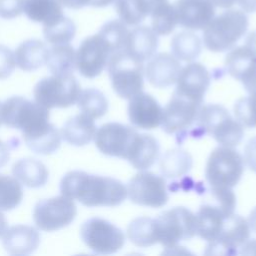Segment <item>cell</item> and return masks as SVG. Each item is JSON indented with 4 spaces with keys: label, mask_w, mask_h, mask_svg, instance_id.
Instances as JSON below:
<instances>
[{
    "label": "cell",
    "mask_w": 256,
    "mask_h": 256,
    "mask_svg": "<svg viewBox=\"0 0 256 256\" xmlns=\"http://www.w3.org/2000/svg\"><path fill=\"white\" fill-rule=\"evenodd\" d=\"M60 192L87 207H114L127 197V188L121 181L81 170L69 171L62 177Z\"/></svg>",
    "instance_id": "cell-1"
},
{
    "label": "cell",
    "mask_w": 256,
    "mask_h": 256,
    "mask_svg": "<svg viewBox=\"0 0 256 256\" xmlns=\"http://www.w3.org/2000/svg\"><path fill=\"white\" fill-rule=\"evenodd\" d=\"M2 124L22 132L24 141L31 139L49 126V109L22 96H12L2 102Z\"/></svg>",
    "instance_id": "cell-2"
},
{
    "label": "cell",
    "mask_w": 256,
    "mask_h": 256,
    "mask_svg": "<svg viewBox=\"0 0 256 256\" xmlns=\"http://www.w3.org/2000/svg\"><path fill=\"white\" fill-rule=\"evenodd\" d=\"M248 25V17L244 11H224L203 29L204 45L212 52L229 50L246 33Z\"/></svg>",
    "instance_id": "cell-3"
},
{
    "label": "cell",
    "mask_w": 256,
    "mask_h": 256,
    "mask_svg": "<svg viewBox=\"0 0 256 256\" xmlns=\"http://www.w3.org/2000/svg\"><path fill=\"white\" fill-rule=\"evenodd\" d=\"M113 90L118 96L130 99L142 92L144 86L143 62L125 49L114 53L107 64Z\"/></svg>",
    "instance_id": "cell-4"
},
{
    "label": "cell",
    "mask_w": 256,
    "mask_h": 256,
    "mask_svg": "<svg viewBox=\"0 0 256 256\" xmlns=\"http://www.w3.org/2000/svg\"><path fill=\"white\" fill-rule=\"evenodd\" d=\"M197 120L200 127L222 146L234 147L243 138L242 124L221 105L209 104L200 107Z\"/></svg>",
    "instance_id": "cell-5"
},
{
    "label": "cell",
    "mask_w": 256,
    "mask_h": 256,
    "mask_svg": "<svg viewBox=\"0 0 256 256\" xmlns=\"http://www.w3.org/2000/svg\"><path fill=\"white\" fill-rule=\"evenodd\" d=\"M81 87L73 74L40 79L33 89L34 99L47 109L67 108L77 103Z\"/></svg>",
    "instance_id": "cell-6"
},
{
    "label": "cell",
    "mask_w": 256,
    "mask_h": 256,
    "mask_svg": "<svg viewBox=\"0 0 256 256\" xmlns=\"http://www.w3.org/2000/svg\"><path fill=\"white\" fill-rule=\"evenodd\" d=\"M244 171V160L233 147L215 148L206 164L205 176L211 188H232L240 180Z\"/></svg>",
    "instance_id": "cell-7"
},
{
    "label": "cell",
    "mask_w": 256,
    "mask_h": 256,
    "mask_svg": "<svg viewBox=\"0 0 256 256\" xmlns=\"http://www.w3.org/2000/svg\"><path fill=\"white\" fill-rule=\"evenodd\" d=\"M158 243L166 248L196 235V215L185 207H174L155 218Z\"/></svg>",
    "instance_id": "cell-8"
},
{
    "label": "cell",
    "mask_w": 256,
    "mask_h": 256,
    "mask_svg": "<svg viewBox=\"0 0 256 256\" xmlns=\"http://www.w3.org/2000/svg\"><path fill=\"white\" fill-rule=\"evenodd\" d=\"M80 236L85 245L96 254H113L125 243L122 230L99 217L86 220L80 228Z\"/></svg>",
    "instance_id": "cell-9"
},
{
    "label": "cell",
    "mask_w": 256,
    "mask_h": 256,
    "mask_svg": "<svg viewBox=\"0 0 256 256\" xmlns=\"http://www.w3.org/2000/svg\"><path fill=\"white\" fill-rule=\"evenodd\" d=\"M76 213L74 201L61 194L38 201L33 209V220L38 229L52 232L70 225Z\"/></svg>",
    "instance_id": "cell-10"
},
{
    "label": "cell",
    "mask_w": 256,
    "mask_h": 256,
    "mask_svg": "<svg viewBox=\"0 0 256 256\" xmlns=\"http://www.w3.org/2000/svg\"><path fill=\"white\" fill-rule=\"evenodd\" d=\"M113 50L99 33L85 38L76 51V68L85 78H95L107 66Z\"/></svg>",
    "instance_id": "cell-11"
},
{
    "label": "cell",
    "mask_w": 256,
    "mask_h": 256,
    "mask_svg": "<svg viewBox=\"0 0 256 256\" xmlns=\"http://www.w3.org/2000/svg\"><path fill=\"white\" fill-rule=\"evenodd\" d=\"M127 188V197L138 205L160 208L168 201L166 182L163 177L152 172L141 171L131 178Z\"/></svg>",
    "instance_id": "cell-12"
},
{
    "label": "cell",
    "mask_w": 256,
    "mask_h": 256,
    "mask_svg": "<svg viewBox=\"0 0 256 256\" xmlns=\"http://www.w3.org/2000/svg\"><path fill=\"white\" fill-rule=\"evenodd\" d=\"M250 235L247 220L240 215L230 213L225 217L221 232L216 240L209 242L205 254L207 255H233Z\"/></svg>",
    "instance_id": "cell-13"
},
{
    "label": "cell",
    "mask_w": 256,
    "mask_h": 256,
    "mask_svg": "<svg viewBox=\"0 0 256 256\" xmlns=\"http://www.w3.org/2000/svg\"><path fill=\"white\" fill-rule=\"evenodd\" d=\"M137 131L127 125L109 122L96 130L94 139L98 150L107 156L125 159Z\"/></svg>",
    "instance_id": "cell-14"
},
{
    "label": "cell",
    "mask_w": 256,
    "mask_h": 256,
    "mask_svg": "<svg viewBox=\"0 0 256 256\" xmlns=\"http://www.w3.org/2000/svg\"><path fill=\"white\" fill-rule=\"evenodd\" d=\"M201 104L173 93L172 98L163 109L161 126L168 133L173 134L188 128L197 120Z\"/></svg>",
    "instance_id": "cell-15"
},
{
    "label": "cell",
    "mask_w": 256,
    "mask_h": 256,
    "mask_svg": "<svg viewBox=\"0 0 256 256\" xmlns=\"http://www.w3.org/2000/svg\"><path fill=\"white\" fill-rule=\"evenodd\" d=\"M210 84L208 70L200 63H189L181 68L176 80L175 94L202 104L204 95Z\"/></svg>",
    "instance_id": "cell-16"
},
{
    "label": "cell",
    "mask_w": 256,
    "mask_h": 256,
    "mask_svg": "<svg viewBox=\"0 0 256 256\" xmlns=\"http://www.w3.org/2000/svg\"><path fill=\"white\" fill-rule=\"evenodd\" d=\"M128 116L135 127L151 130L161 125L163 108L150 94L140 92L129 99Z\"/></svg>",
    "instance_id": "cell-17"
},
{
    "label": "cell",
    "mask_w": 256,
    "mask_h": 256,
    "mask_svg": "<svg viewBox=\"0 0 256 256\" xmlns=\"http://www.w3.org/2000/svg\"><path fill=\"white\" fill-rule=\"evenodd\" d=\"M177 22L190 30H202L215 16L214 5L208 0H176L173 4Z\"/></svg>",
    "instance_id": "cell-18"
},
{
    "label": "cell",
    "mask_w": 256,
    "mask_h": 256,
    "mask_svg": "<svg viewBox=\"0 0 256 256\" xmlns=\"http://www.w3.org/2000/svg\"><path fill=\"white\" fill-rule=\"evenodd\" d=\"M225 65L229 74L240 81L247 92L256 91V55L246 46L232 49L226 56Z\"/></svg>",
    "instance_id": "cell-19"
},
{
    "label": "cell",
    "mask_w": 256,
    "mask_h": 256,
    "mask_svg": "<svg viewBox=\"0 0 256 256\" xmlns=\"http://www.w3.org/2000/svg\"><path fill=\"white\" fill-rule=\"evenodd\" d=\"M180 70L179 60L173 54L159 53L150 58L145 75L154 87L166 88L176 83Z\"/></svg>",
    "instance_id": "cell-20"
},
{
    "label": "cell",
    "mask_w": 256,
    "mask_h": 256,
    "mask_svg": "<svg viewBox=\"0 0 256 256\" xmlns=\"http://www.w3.org/2000/svg\"><path fill=\"white\" fill-rule=\"evenodd\" d=\"M2 244L5 251L10 255L26 256L38 248L40 234L32 226L14 225L6 229Z\"/></svg>",
    "instance_id": "cell-21"
},
{
    "label": "cell",
    "mask_w": 256,
    "mask_h": 256,
    "mask_svg": "<svg viewBox=\"0 0 256 256\" xmlns=\"http://www.w3.org/2000/svg\"><path fill=\"white\" fill-rule=\"evenodd\" d=\"M159 152L158 141L152 135L139 134L137 132L125 160L138 170H146L158 159Z\"/></svg>",
    "instance_id": "cell-22"
},
{
    "label": "cell",
    "mask_w": 256,
    "mask_h": 256,
    "mask_svg": "<svg viewBox=\"0 0 256 256\" xmlns=\"http://www.w3.org/2000/svg\"><path fill=\"white\" fill-rule=\"evenodd\" d=\"M233 212L225 211L221 206L204 204L196 215V234L202 239L211 242L219 236L225 217Z\"/></svg>",
    "instance_id": "cell-23"
},
{
    "label": "cell",
    "mask_w": 256,
    "mask_h": 256,
    "mask_svg": "<svg viewBox=\"0 0 256 256\" xmlns=\"http://www.w3.org/2000/svg\"><path fill=\"white\" fill-rule=\"evenodd\" d=\"M158 47V35L147 26H137L129 31L125 50L144 62L154 56Z\"/></svg>",
    "instance_id": "cell-24"
},
{
    "label": "cell",
    "mask_w": 256,
    "mask_h": 256,
    "mask_svg": "<svg viewBox=\"0 0 256 256\" xmlns=\"http://www.w3.org/2000/svg\"><path fill=\"white\" fill-rule=\"evenodd\" d=\"M61 137L70 145L85 146L95 136L96 125L94 120L84 113L69 118L61 129Z\"/></svg>",
    "instance_id": "cell-25"
},
{
    "label": "cell",
    "mask_w": 256,
    "mask_h": 256,
    "mask_svg": "<svg viewBox=\"0 0 256 256\" xmlns=\"http://www.w3.org/2000/svg\"><path fill=\"white\" fill-rule=\"evenodd\" d=\"M13 176L28 188L43 187L49 177L47 167L39 160L31 157L22 158L12 166Z\"/></svg>",
    "instance_id": "cell-26"
},
{
    "label": "cell",
    "mask_w": 256,
    "mask_h": 256,
    "mask_svg": "<svg viewBox=\"0 0 256 256\" xmlns=\"http://www.w3.org/2000/svg\"><path fill=\"white\" fill-rule=\"evenodd\" d=\"M49 49L38 39L23 41L15 50L16 65L23 71H34L46 63Z\"/></svg>",
    "instance_id": "cell-27"
},
{
    "label": "cell",
    "mask_w": 256,
    "mask_h": 256,
    "mask_svg": "<svg viewBox=\"0 0 256 256\" xmlns=\"http://www.w3.org/2000/svg\"><path fill=\"white\" fill-rule=\"evenodd\" d=\"M23 12L33 22L49 25L64 16L60 0H25Z\"/></svg>",
    "instance_id": "cell-28"
},
{
    "label": "cell",
    "mask_w": 256,
    "mask_h": 256,
    "mask_svg": "<svg viewBox=\"0 0 256 256\" xmlns=\"http://www.w3.org/2000/svg\"><path fill=\"white\" fill-rule=\"evenodd\" d=\"M48 70L54 75L73 74L76 68V52L69 44L53 45L46 60Z\"/></svg>",
    "instance_id": "cell-29"
},
{
    "label": "cell",
    "mask_w": 256,
    "mask_h": 256,
    "mask_svg": "<svg viewBox=\"0 0 256 256\" xmlns=\"http://www.w3.org/2000/svg\"><path fill=\"white\" fill-rule=\"evenodd\" d=\"M192 157L189 152L174 148L168 150L160 160V171L167 178H177L185 175L192 167Z\"/></svg>",
    "instance_id": "cell-30"
},
{
    "label": "cell",
    "mask_w": 256,
    "mask_h": 256,
    "mask_svg": "<svg viewBox=\"0 0 256 256\" xmlns=\"http://www.w3.org/2000/svg\"><path fill=\"white\" fill-rule=\"evenodd\" d=\"M127 236L138 247H149L158 243L155 218H135L127 227Z\"/></svg>",
    "instance_id": "cell-31"
},
{
    "label": "cell",
    "mask_w": 256,
    "mask_h": 256,
    "mask_svg": "<svg viewBox=\"0 0 256 256\" xmlns=\"http://www.w3.org/2000/svg\"><path fill=\"white\" fill-rule=\"evenodd\" d=\"M201 50V39L191 31L179 32L171 40L172 54L178 60L191 62L200 55Z\"/></svg>",
    "instance_id": "cell-32"
},
{
    "label": "cell",
    "mask_w": 256,
    "mask_h": 256,
    "mask_svg": "<svg viewBox=\"0 0 256 256\" xmlns=\"http://www.w3.org/2000/svg\"><path fill=\"white\" fill-rule=\"evenodd\" d=\"M114 3L120 21L130 26L140 24L153 9L148 0H115Z\"/></svg>",
    "instance_id": "cell-33"
},
{
    "label": "cell",
    "mask_w": 256,
    "mask_h": 256,
    "mask_svg": "<svg viewBox=\"0 0 256 256\" xmlns=\"http://www.w3.org/2000/svg\"><path fill=\"white\" fill-rule=\"evenodd\" d=\"M150 15L152 29L157 35H169L178 24L174 7L168 0L158 2Z\"/></svg>",
    "instance_id": "cell-34"
},
{
    "label": "cell",
    "mask_w": 256,
    "mask_h": 256,
    "mask_svg": "<svg viewBox=\"0 0 256 256\" xmlns=\"http://www.w3.org/2000/svg\"><path fill=\"white\" fill-rule=\"evenodd\" d=\"M77 104L81 112L92 119L102 117L108 110V101L106 97L101 91L95 88L81 90Z\"/></svg>",
    "instance_id": "cell-35"
},
{
    "label": "cell",
    "mask_w": 256,
    "mask_h": 256,
    "mask_svg": "<svg viewBox=\"0 0 256 256\" xmlns=\"http://www.w3.org/2000/svg\"><path fill=\"white\" fill-rule=\"evenodd\" d=\"M76 34V25L70 18L63 16L52 24L43 26V36L52 45L68 44Z\"/></svg>",
    "instance_id": "cell-36"
},
{
    "label": "cell",
    "mask_w": 256,
    "mask_h": 256,
    "mask_svg": "<svg viewBox=\"0 0 256 256\" xmlns=\"http://www.w3.org/2000/svg\"><path fill=\"white\" fill-rule=\"evenodd\" d=\"M61 133L51 123V125L39 135L25 140L27 147L36 154L49 155L56 152L61 145Z\"/></svg>",
    "instance_id": "cell-37"
},
{
    "label": "cell",
    "mask_w": 256,
    "mask_h": 256,
    "mask_svg": "<svg viewBox=\"0 0 256 256\" xmlns=\"http://www.w3.org/2000/svg\"><path fill=\"white\" fill-rule=\"evenodd\" d=\"M23 199L20 182L6 174H0V211L15 209Z\"/></svg>",
    "instance_id": "cell-38"
},
{
    "label": "cell",
    "mask_w": 256,
    "mask_h": 256,
    "mask_svg": "<svg viewBox=\"0 0 256 256\" xmlns=\"http://www.w3.org/2000/svg\"><path fill=\"white\" fill-rule=\"evenodd\" d=\"M109 43L113 50V54L124 50L129 34L126 25L120 20H111L106 22L98 32Z\"/></svg>",
    "instance_id": "cell-39"
},
{
    "label": "cell",
    "mask_w": 256,
    "mask_h": 256,
    "mask_svg": "<svg viewBox=\"0 0 256 256\" xmlns=\"http://www.w3.org/2000/svg\"><path fill=\"white\" fill-rule=\"evenodd\" d=\"M235 118L243 127H256V91L240 98L234 106Z\"/></svg>",
    "instance_id": "cell-40"
},
{
    "label": "cell",
    "mask_w": 256,
    "mask_h": 256,
    "mask_svg": "<svg viewBox=\"0 0 256 256\" xmlns=\"http://www.w3.org/2000/svg\"><path fill=\"white\" fill-rule=\"evenodd\" d=\"M16 66L15 55L7 46L0 44V80L7 79Z\"/></svg>",
    "instance_id": "cell-41"
},
{
    "label": "cell",
    "mask_w": 256,
    "mask_h": 256,
    "mask_svg": "<svg viewBox=\"0 0 256 256\" xmlns=\"http://www.w3.org/2000/svg\"><path fill=\"white\" fill-rule=\"evenodd\" d=\"M25 0H0V18L13 19L23 13Z\"/></svg>",
    "instance_id": "cell-42"
},
{
    "label": "cell",
    "mask_w": 256,
    "mask_h": 256,
    "mask_svg": "<svg viewBox=\"0 0 256 256\" xmlns=\"http://www.w3.org/2000/svg\"><path fill=\"white\" fill-rule=\"evenodd\" d=\"M244 162L254 172H256V136L248 140L244 147Z\"/></svg>",
    "instance_id": "cell-43"
},
{
    "label": "cell",
    "mask_w": 256,
    "mask_h": 256,
    "mask_svg": "<svg viewBox=\"0 0 256 256\" xmlns=\"http://www.w3.org/2000/svg\"><path fill=\"white\" fill-rule=\"evenodd\" d=\"M19 140L17 138L10 139L7 143L0 139V168L4 167L10 158V151L15 147H18Z\"/></svg>",
    "instance_id": "cell-44"
},
{
    "label": "cell",
    "mask_w": 256,
    "mask_h": 256,
    "mask_svg": "<svg viewBox=\"0 0 256 256\" xmlns=\"http://www.w3.org/2000/svg\"><path fill=\"white\" fill-rule=\"evenodd\" d=\"M235 2L246 13L256 12V0H235Z\"/></svg>",
    "instance_id": "cell-45"
},
{
    "label": "cell",
    "mask_w": 256,
    "mask_h": 256,
    "mask_svg": "<svg viewBox=\"0 0 256 256\" xmlns=\"http://www.w3.org/2000/svg\"><path fill=\"white\" fill-rule=\"evenodd\" d=\"M62 5L69 9H81L87 6V0H60Z\"/></svg>",
    "instance_id": "cell-46"
},
{
    "label": "cell",
    "mask_w": 256,
    "mask_h": 256,
    "mask_svg": "<svg viewBox=\"0 0 256 256\" xmlns=\"http://www.w3.org/2000/svg\"><path fill=\"white\" fill-rule=\"evenodd\" d=\"M241 254L244 255H256V239L251 240V241H246L242 246H241Z\"/></svg>",
    "instance_id": "cell-47"
},
{
    "label": "cell",
    "mask_w": 256,
    "mask_h": 256,
    "mask_svg": "<svg viewBox=\"0 0 256 256\" xmlns=\"http://www.w3.org/2000/svg\"><path fill=\"white\" fill-rule=\"evenodd\" d=\"M245 46L253 53L256 55V30L251 32L245 41Z\"/></svg>",
    "instance_id": "cell-48"
},
{
    "label": "cell",
    "mask_w": 256,
    "mask_h": 256,
    "mask_svg": "<svg viewBox=\"0 0 256 256\" xmlns=\"http://www.w3.org/2000/svg\"><path fill=\"white\" fill-rule=\"evenodd\" d=\"M115 0H87V6L106 7L112 4Z\"/></svg>",
    "instance_id": "cell-49"
},
{
    "label": "cell",
    "mask_w": 256,
    "mask_h": 256,
    "mask_svg": "<svg viewBox=\"0 0 256 256\" xmlns=\"http://www.w3.org/2000/svg\"><path fill=\"white\" fill-rule=\"evenodd\" d=\"M208 1H210L214 6L221 7V8H229L235 3V0H208Z\"/></svg>",
    "instance_id": "cell-50"
},
{
    "label": "cell",
    "mask_w": 256,
    "mask_h": 256,
    "mask_svg": "<svg viewBox=\"0 0 256 256\" xmlns=\"http://www.w3.org/2000/svg\"><path fill=\"white\" fill-rule=\"evenodd\" d=\"M247 222H248L250 229H252V231L256 233V207L251 211Z\"/></svg>",
    "instance_id": "cell-51"
},
{
    "label": "cell",
    "mask_w": 256,
    "mask_h": 256,
    "mask_svg": "<svg viewBox=\"0 0 256 256\" xmlns=\"http://www.w3.org/2000/svg\"><path fill=\"white\" fill-rule=\"evenodd\" d=\"M6 229H7V220L4 216V214L0 212V237L3 236Z\"/></svg>",
    "instance_id": "cell-52"
},
{
    "label": "cell",
    "mask_w": 256,
    "mask_h": 256,
    "mask_svg": "<svg viewBox=\"0 0 256 256\" xmlns=\"http://www.w3.org/2000/svg\"><path fill=\"white\" fill-rule=\"evenodd\" d=\"M152 5H153V7L158 3V2H160V1H163V0H148Z\"/></svg>",
    "instance_id": "cell-53"
},
{
    "label": "cell",
    "mask_w": 256,
    "mask_h": 256,
    "mask_svg": "<svg viewBox=\"0 0 256 256\" xmlns=\"http://www.w3.org/2000/svg\"><path fill=\"white\" fill-rule=\"evenodd\" d=\"M1 108H2V102L0 101V126L2 125V117H1Z\"/></svg>",
    "instance_id": "cell-54"
}]
</instances>
